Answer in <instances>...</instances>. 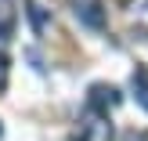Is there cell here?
Here are the masks:
<instances>
[{
  "label": "cell",
  "mask_w": 148,
  "mask_h": 141,
  "mask_svg": "<svg viewBox=\"0 0 148 141\" xmlns=\"http://www.w3.org/2000/svg\"><path fill=\"white\" fill-rule=\"evenodd\" d=\"M119 91H116L112 83H94L90 91H87V109H90L94 116H108V109L119 105Z\"/></svg>",
  "instance_id": "cell-1"
},
{
  "label": "cell",
  "mask_w": 148,
  "mask_h": 141,
  "mask_svg": "<svg viewBox=\"0 0 148 141\" xmlns=\"http://www.w3.org/2000/svg\"><path fill=\"white\" fill-rule=\"evenodd\" d=\"M76 141H112V123H108V116H90V120H83Z\"/></svg>",
  "instance_id": "cell-2"
},
{
  "label": "cell",
  "mask_w": 148,
  "mask_h": 141,
  "mask_svg": "<svg viewBox=\"0 0 148 141\" xmlns=\"http://www.w3.org/2000/svg\"><path fill=\"white\" fill-rule=\"evenodd\" d=\"M72 11L83 22L87 29H105V11H101V0H72Z\"/></svg>",
  "instance_id": "cell-3"
},
{
  "label": "cell",
  "mask_w": 148,
  "mask_h": 141,
  "mask_svg": "<svg viewBox=\"0 0 148 141\" xmlns=\"http://www.w3.org/2000/svg\"><path fill=\"white\" fill-rule=\"evenodd\" d=\"M130 87H134L137 105L148 112V65H137V69H134V76H130Z\"/></svg>",
  "instance_id": "cell-4"
},
{
  "label": "cell",
  "mask_w": 148,
  "mask_h": 141,
  "mask_svg": "<svg viewBox=\"0 0 148 141\" xmlns=\"http://www.w3.org/2000/svg\"><path fill=\"white\" fill-rule=\"evenodd\" d=\"M25 11H29V18H33V29L43 33V29H47V11H43L36 0H25Z\"/></svg>",
  "instance_id": "cell-5"
},
{
  "label": "cell",
  "mask_w": 148,
  "mask_h": 141,
  "mask_svg": "<svg viewBox=\"0 0 148 141\" xmlns=\"http://www.w3.org/2000/svg\"><path fill=\"white\" fill-rule=\"evenodd\" d=\"M11 29H14V14L7 11V7H0V40H7Z\"/></svg>",
  "instance_id": "cell-6"
},
{
  "label": "cell",
  "mask_w": 148,
  "mask_h": 141,
  "mask_svg": "<svg viewBox=\"0 0 148 141\" xmlns=\"http://www.w3.org/2000/svg\"><path fill=\"white\" fill-rule=\"evenodd\" d=\"M4 87H7V58L0 54V91H4Z\"/></svg>",
  "instance_id": "cell-7"
},
{
  "label": "cell",
  "mask_w": 148,
  "mask_h": 141,
  "mask_svg": "<svg viewBox=\"0 0 148 141\" xmlns=\"http://www.w3.org/2000/svg\"><path fill=\"white\" fill-rule=\"evenodd\" d=\"M127 141H148V130H141V134H127Z\"/></svg>",
  "instance_id": "cell-8"
}]
</instances>
